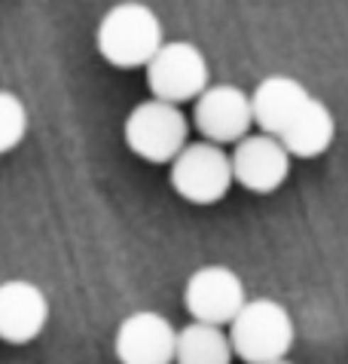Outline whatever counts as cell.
Returning a JSON list of instances; mask_svg holds the SVG:
<instances>
[{
	"instance_id": "1",
	"label": "cell",
	"mask_w": 348,
	"mask_h": 364,
	"mask_svg": "<svg viewBox=\"0 0 348 364\" xmlns=\"http://www.w3.org/2000/svg\"><path fill=\"white\" fill-rule=\"evenodd\" d=\"M162 40H165V28H162L159 16L141 0H122V4L110 6L101 16L95 31L101 58L122 70L144 68Z\"/></svg>"
},
{
	"instance_id": "2",
	"label": "cell",
	"mask_w": 348,
	"mask_h": 364,
	"mask_svg": "<svg viewBox=\"0 0 348 364\" xmlns=\"http://www.w3.org/2000/svg\"><path fill=\"white\" fill-rule=\"evenodd\" d=\"M232 355L244 364H278L288 358L296 328L290 312L272 297L244 300L227 325Z\"/></svg>"
},
{
	"instance_id": "3",
	"label": "cell",
	"mask_w": 348,
	"mask_h": 364,
	"mask_svg": "<svg viewBox=\"0 0 348 364\" xmlns=\"http://www.w3.org/2000/svg\"><path fill=\"white\" fill-rule=\"evenodd\" d=\"M122 138H126V147L144 163H171L174 154L190 141V119L180 105L147 98L131 107L122 123Z\"/></svg>"
},
{
	"instance_id": "4",
	"label": "cell",
	"mask_w": 348,
	"mask_h": 364,
	"mask_svg": "<svg viewBox=\"0 0 348 364\" xmlns=\"http://www.w3.org/2000/svg\"><path fill=\"white\" fill-rule=\"evenodd\" d=\"M168 166L171 190L192 205H214L232 187L229 154L223 150V144H214L208 138L187 141Z\"/></svg>"
},
{
	"instance_id": "5",
	"label": "cell",
	"mask_w": 348,
	"mask_h": 364,
	"mask_svg": "<svg viewBox=\"0 0 348 364\" xmlns=\"http://www.w3.org/2000/svg\"><path fill=\"white\" fill-rule=\"evenodd\" d=\"M150 98L190 105L211 83V68L205 53L190 40H162L159 49L144 65Z\"/></svg>"
},
{
	"instance_id": "6",
	"label": "cell",
	"mask_w": 348,
	"mask_h": 364,
	"mask_svg": "<svg viewBox=\"0 0 348 364\" xmlns=\"http://www.w3.org/2000/svg\"><path fill=\"white\" fill-rule=\"evenodd\" d=\"M293 156L288 154V147L281 144L269 132H248L232 144L229 154V168H232V184L244 187L248 193H275L290 175Z\"/></svg>"
},
{
	"instance_id": "7",
	"label": "cell",
	"mask_w": 348,
	"mask_h": 364,
	"mask_svg": "<svg viewBox=\"0 0 348 364\" xmlns=\"http://www.w3.org/2000/svg\"><path fill=\"white\" fill-rule=\"evenodd\" d=\"M190 126L202 138L214 141V144H235L241 135H248L254 129L248 92L232 83H217V86L208 83L192 98Z\"/></svg>"
},
{
	"instance_id": "8",
	"label": "cell",
	"mask_w": 348,
	"mask_h": 364,
	"mask_svg": "<svg viewBox=\"0 0 348 364\" xmlns=\"http://www.w3.org/2000/svg\"><path fill=\"white\" fill-rule=\"evenodd\" d=\"M244 300H248L244 282L239 279V272L223 264L199 267L183 285V306H187V312L199 321H211V325L227 328Z\"/></svg>"
},
{
	"instance_id": "9",
	"label": "cell",
	"mask_w": 348,
	"mask_h": 364,
	"mask_svg": "<svg viewBox=\"0 0 348 364\" xmlns=\"http://www.w3.org/2000/svg\"><path fill=\"white\" fill-rule=\"evenodd\" d=\"M174 325L153 309L131 312L116 331L114 352L122 364H168L174 361Z\"/></svg>"
},
{
	"instance_id": "10",
	"label": "cell",
	"mask_w": 348,
	"mask_h": 364,
	"mask_svg": "<svg viewBox=\"0 0 348 364\" xmlns=\"http://www.w3.org/2000/svg\"><path fill=\"white\" fill-rule=\"evenodd\" d=\"M49 321V300L34 282H0V340L9 346H25L37 340Z\"/></svg>"
},
{
	"instance_id": "11",
	"label": "cell",
	"mask_w": 348,
	"mask_h": 364,
	"mask_svg": "<svg viewBox=\"0 0 348 364\" xmlns=\"http://www.w3.org/2000/svg\"><path fill=\"white\" fill-rule=\"evenodd\" d=\"M309 95L312 92L296 77H288V74L263 77L257 83V89L248 92L254 126H257L260 132H269V135L278 138L284 132V126L296 117V110L305 105Z\"/></svg>"
},
{
	"instance_id": "12",
	"label": "cell",
	"mask_w": 348,
	"mask_h": 364,
	"mask_svg": "<svg viewBox=\"0 0 348 364\" xmlns=\"http://www.w3.org/2000/svg\"><path fill=\"white\" fill-rule=\"evenodd\" d=\"M336 138V119L333 110L324 105L321 98L309 95L305 105L296 110V117L284 126V132L278 141L288 147V154L293 159H315L321 156Z\"/></svg>"
},
{
	"instance_id": "13",
	"label": "cell",
	"mask_w": 348,
	"mask_h": 364,
	"mask_svg": "<svg viewBox=\"0 0 348 364\" xmlns=\"http://www.w3.org/2000/svg\"><path fill=\"white\" fill-rule=\"evenodd\" d=\"M174 361H180V364H229L232 361L229 333L223 331V325L192 318L190 325L180 328L178 337H174Z\"/></svg>"
},
{
	"instance_id": "14",
	"label": "cell",
	"mask_w": 348,
	"mask_h": 364,
	"mask_svg": "<svg viewBox=\"0 0 348 364\" xmlns=\"http://www.w3.org/2000/svg\"><path fill=\"white\" fill-rule=\"evenodd\" d=\"M28 135V107L9 89H0V154H9Z\"/></svg>"
}]
</instances>
